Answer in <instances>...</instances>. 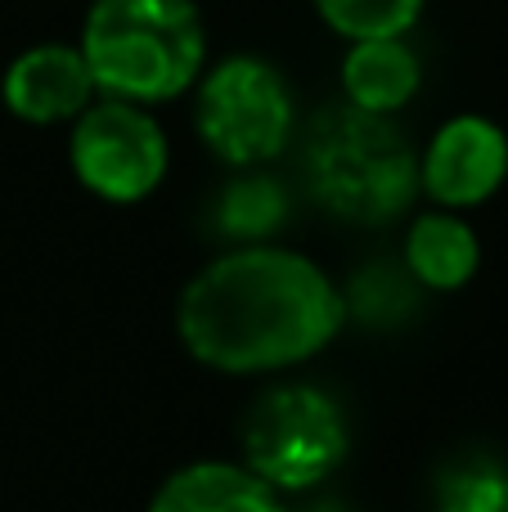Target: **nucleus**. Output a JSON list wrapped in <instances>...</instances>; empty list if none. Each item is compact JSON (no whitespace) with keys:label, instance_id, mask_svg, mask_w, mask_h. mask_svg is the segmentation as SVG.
<instances>
[{"label":"nucleus","instance_id":"12","mask_svg":"<svg viewBox=\"0 0 508 512\" xmlns=\"http://www.w3.org/2000/svg\"><path fill=\"white\" fill-rule=\"evenodd\" d=\"M428 0H315L320 18L347 41H374V36H405L419 23Z\"/></svg>","mask_w":508,"mask_h":512},{"label":"nucleus","instance_id":"11","mask_svg":"<svg viewBox=\"0 0 508 512\" xmlns=\"http://www.w3.org/2000/svg\"><path fill=\"white\" fill-rule=\"evenodd\" d=\"M477 261H482V248H477V234L468 230L459 216H423L414 221L410 239H405V265L419 283L428 288H464L477 274Z\"/></svg>","mask_w":508,"mask_h":512},{"label":"nucleus","instance_id":"5","mask_svg":"<svg viewBox=\"0 0 508 512\" xmlns=\"http://www.w3.org/2000/svg\"><path fill=\"white\" fill-rule=\"evenodd\" d=\"M347 454V427L324 391L270 387L243 418V459L266 486L306 490L324 481Z\"/></svg>","mask_w":508,"mask_h":512},{"label":"nucleus","instance_id":"9","mask_svg":"<svg viewBox=\"0 0 508 512\" xmlns=\"http://www.w3.org/2000/svg\"><path fill=\"white\" fill-rule=\"evenodd\" d=\"M423 81L419 54L401 36H374V41H351V54L342 63V90L347 104L360 113H396L414 99Z\"/></svg>","mask_w":508,"mask_h":512},{"label":"nucleus","instance_id":"10","mask_svg":"<svg viewBox=\"0 0 508 512\" xmlns=\"http://www.w3.org/2000/svg\"><path fill=\"white\" fill-rule=\"evenodd\" d=\"M149 512H284L261 477L234 463H194L162 481Z\"/></svg>","mask_w":508,"mask_h":512},{"label":"nucleus","instance_id":"6","mask_svg":"<svg viewBox=\"0 0 508 512\" xmlns=\"http://www.w3.org/2000/svg\"><path fill=\"white\" fill-rule=\"evenodd\" d=\"M72 171L108 203H140L167 176V135L140 104L108 95L72 126Z\"/></svg>","mask_w":508,"mask_h":512},{"label":"nucleus","instance_id":"8","mask_svg":"<svg viewBox=\"0 0 508 512\" xmlns=\"http://www.w3.org/2000/svg\"><path fill=\"white\" fill-rule=\"evenodd\" d=\"M5 108L32 126L77 122L95 104L99 86L77 45H32L5 68L0 81Z\"/></svg>","mask_w":508,"mask_h":512},{"label":"nucleus","instance_id":"2","mask_svg":"<svg viewBox=\"0 0 508 512\" xmlns=\"http://www.w3.org/2000/svg\"><path fill=\"white\" fill-rule=\"evenodd\" d=\"M77 50L104 95L162 104L185 95L203 72V14L194 0H95Z\"/></svg>","mask_w":508,"mask_h":512},{"label":"nucleus","instance_id":"4","mask_svg":"<svg viewBox=\"0 0 508 512\" xmlns=\"http://www.w3.org/2000/svg\"><path fill=\"white\" fill-rule=\"evenodd\" d=\"M194 126L230 167H257L284 153L293 135V95L279 68L257 54L221 59L198 86Z\"/></svg>","mask_w":508,"mask_h":512},{"label":"nucleus","instance_id":"7","mask_svg":"<svg viewBox=\"0 0 508 512\" xmlns=\"http://www.w3.org/2000/svg\"><path fill=\"white\" fill-rule=\"evenodd\" d=\"M508 176V135L486 117H450L419 158V185L441 207H477Z\"/></svg>","mask_w":508,"mask_h":512},{"label":"nucleus","instance_id":"1","mask_svg":"<svg viewBox=\"0 0 508 512\" xmlns=\"http://www.w3.org/2000/svg\"><path fill=\"white\" fill-rule=\"evenodd\" d=\"M342 297L320 265L279 248H243L212 261L180 297V337L221 373L284 369L338 337Z\"/></svg>","mask_w":508,"mask_h":512},{"label":"nucleus","instance_id":"13","mask_svg":"<svg viewBox=\"0 0 508 512\" xmlns=\"http://www.w3.org/2000/svg\"><path fill=\"white\" fill-rule=\"evenodd\" d=\"M441 512H508V472L491 463H468L441 481Z\"/></svg>","mask_w":508,"mask_h":512},{"label":"nucleus","instance_id":"14","mask_svg":"<svg viewBox=\"0 0 508 512\" xmlns=\"http://www.w3.org/2000/svg\"><path fill=\"white\" fill-rule=\"evenodd\" d=\"M279 216H284V194L270 180H243L225 194L221 207V221L230 225V234H266L279 225Z\"/></svg>","mask_w":508,"mask_h":512},{"label":"nucleus","instance_id":"3","mask_svg":"<svg viewBox=\"0 0 508 512\" xmlns=\"http://www.w3.org/2000/svg\"><path fill=\"white\" fill-rule=\"evenodd\" d=\"M306 185L342 221L383 225L419 194V158L387 117L324 108L306 131Z\"/></svg>","mask_w":508,"mask_h":512}]
</instances>
